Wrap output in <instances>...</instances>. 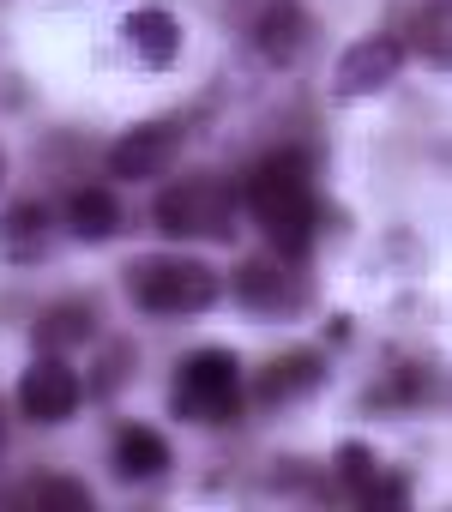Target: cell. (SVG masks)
Segmentation results:
<instances>
[{
	"mask_svg": "<svg viewBox=\"0 0 452 512\" xmlns=\"http://www.w3.org/2000/svg\"><path fill=\"white\" fill-rule=\"evenodd\" d=\"M31 500L37 506H91V488H79V482H67V476H43L37 488H31Z\"/></svg>",
	"mask_w": 452,
	"mask_h": 512,
	"instance_id": "obj_17",
	"label": "cell"
},
{
	"mask_svg": "<svg viewBox=\"0 0 452 512\" xmlns=\"http://www.w3.org/2000/svg\"><path fill=\"white\" fill-rule=\"evenodd\" d=\"M19 410H25L31 422H67V416L79 410V374H73L61 356L31 362L25 380H19Z\"/></svg>",
	"mask_w": 452,
	"mask_h": 512,
	"instance_id": "obj_5",
	"label": "cell"
},
{
	"mask_svg": "<svg viewBox=\"0 0 452 512\" xmlns=\"http://www.w3.org/2000/svg\"><path fill=\"white\" fill-rule=\"evenodd\" d=\"M356 494H362L368 506H404V494H410V488H404V476H386V470L374 464V470H368V482H362Z\"/></svg>",
	"mask_w": 452,
	"mask_h": 512,
	"instance_id": "obj_18",
	"label": "cell"
},
{
	"mask_svg": "<svg viewBox=\"0 0 452 512\" xmlns=\"http://www.w3.org/2000/svg\"><path fill=\"white\" fill-rule=\"evenodd\" d=\"M0 452H7V416H0Z\"/></svg>",
	"mask_w": 452,
	"mask_h": 512,
	"instance_id": "obj_20",
	"label": "cell"
},
{
	"mask_svg": "<svg viewBox=\"0 0 452 512\" xmlns=\"http://www.w3.org/2000/svg\"><path fill=\"white\" fill-rule=\"evenodd\" d=\"M416 49H422L434 67H446V0H434V7L416 19Z\"/></svg>",
	"mask_w": 452,
	"mask_h": 512,
	"instance_id": "obj_16",
	"label": "cell"
},
{
	"mask_svg": "<svg viewBox=\"0 0 452 512\" xmlns=\"http://www.w3.org/2000/svg\"><path fill=\"white\" fill-rule=\"evenodd\" d=\"M43 229H49V211L43 205H13L7 223H0V247H7V260H37Z\"/></svg>",
	"mask_w": 452,
	"mask_h": 512,
	"instance_id": "obj_13",
	"label": "cell"
},
{
	"mask_svg": "<svg viewBox=\"0 0 452 512\" xmlns=\"http://www.w3.org/2000/svg\"><path fill=\"white\" fill-rule=\"evenodd\" d=\"M320 386V356H278L266 374H260V398H290V392H314Z\"/></svg>",
	"mask_w": 452,
	"mask_h": 512,
	"instance_id": "obj_14",
	"label": "cell"
},
{
	"mask_svg": "<svg viewBox=\"0 0 452 512\" xmlns=\"http://www.w3.org/2000/svg\"><path fill=\"white\" fill-rule=\"evenodd\" d=\"M127 296H133V308H145L157 320L205 314L217 302V272L199 266V260H133L127 266Z\"/></svg>",
	"mask_w": 452,
	"mask_h": 512,
	"instance_id": "obj_2",
	"label": "cell"
},
{
	"mask_svg": "<svg viewBox=\"0 0 452 512\" xmlns=\"http://www.w3.org/2000/svg\"><path fill=\"white\" fill-rule=\"evenodd\" d=\"M236 223V205H230V187L217 181H175L157 193V229L163 235H230Z\"/></svg>",
	"mask_w": 452,
	"mask_h": 512,
	"instance_id": "obj_4",
	"label": "cell"
},
{
	"mask_svg": "<svg viewBox=\"0 0 452 512\" xmlns=\"http://www.w3.org/2000/svg\"><path fill=\"white\" fill-rule=\"evenodd\" d=\"M236 296H242V308H254V314H290L296 308V272H284V266H272V260H248L242 272H236Z\"/></svg>",
	"mask_w": 452,
	"mask_h": 512,
	"instance_id": "obj_9",
	"label": "cell"
},
{
	"mask_svg": "<svg viewBox=\"0 0 452 512\" xmlns=\"http://www.w3.org/2000/svg\"><path fill=\"white\" fill-rule=\"evenodd\" d=\"M368 470H374V452H368V446H356V440H350V446H338V476H344L350 488H362V482H368Z\"/></svg>",
	"mask_w": 452,
	"mask_h": 512,
	"instance_id": "obj_19",
	"label": "cell"
},
{
	"mask_svg": "<svg viewBox=\"0 0 452 512\" xmlns=\"http://www.w3.org/2000/svg\"><path fill=\"white\" fill-rule=\"evenodd\" d=\"M67 223H73V235L103 241V235L121 229V205H115V193H103V187H79V193L67 199Z\"/></svg>",
	"mask_w": 452,
	"mask_h": 512,
	"instance_id": "obj_12",
	"label": "cell"
},
{
	"mask_svg": "<svg viewBox=\"0 0 452 512\" xmlns=\"http://www.w3.org/2000/svg\"><path fill=\"white\" fill-rule=\"evenodd\" d=\"M254 43H260L266 61L290 67L308 49V7H302V0H266L260 19H254Z\"/></svg>",
	"mask_w": 452,
	"mask_h": 512,
	"instance_id": "obj_8",
	"label": "cell"
},
{
	"mask_svg": "<svg viewBox=\"0 0 452 512\" xmlns=\"http://www.w3.org/2000/svg\"><path fill=\"white\" fill-rule=\"evenodd\" d=\"M242 362L230 350H193L181 356V374H175V410L187 422H230L242 410Z\"/></svg>",
	"mask_w": 452,
	"mask_h": 512,
	"instance_id": "obj_3",
	"label": "cell"
},
{
	"mask_svg": "<svg viewBox=\"0 0 452 512\" xmlns=\"http://www.w3.org/2000/svg\"><path fill=\"white\" fill-rule=\"evenodd\" d=\"M127 43L139 49V61L169 67L175 49H181V31H175V19H169L163 7H133V13H127Z\"/></svg>",
	"mask_w": 452,
	"mask_h": 512,
	"instance_id": "obj_10",
	"label": "cell"
},
{
	"mask_svg": "<svg viewBox=\"0 0 452 512\" xmlns=\"http://www.w3.org/2000/svg\"><path fill=\"white\" fill-rule=\"evenodd\" d=\"M163 470H169L163 434H151V428H121V440H115V476H121V482H145V476H163Z\"/></svg>",
	"mask_w": 452,
	"mask_h": 512,
	"instance_id": "obj_11",
	"label": "cell"
},
{
	"mask_svg": "<svg viewBox=\"0 0 452 512\" xmlns=\"http://www.w3.org/2000/svg\"><path fill=\"white\" fill-rule=\"evenodd\" d=\"M85 338H91V314H85L79 302H61V308H49V314L37 320V344L55 350V356H61L67 344H85Z\"/></svg>",
	"mask_w": 452,
	"mask_h": 512,
	"instance_id": "obj_15",
	"label": "cell"
},
{
	"mask_svg": "<svg viewBox=\"0 0 452 512\" xmlns=\"http://www.w3.org/2000/svg\"><path fill=\"white\" fill-rule=\"evenodd\" d=\"M175 151H181V133H175L169 121L133 127V133H121V139L109 145V175H121V181H151V175H163V169L175 163Z\"/></svg>",
	"mask_w": 452,
	"mask_h": 512,
	"instance_id": "obj_7",
	"label": "cell"
},
{
	"mask_svg": "<svg viewBox=\"0 0 452 512\" xmlns=\"http://www.w3.org/2000/svg\"><path fill=\"white\" fill-rule=\"evenodd\" d=\"M254 223L266 229V241L278 253H308L314 241V181H308V157L302 151H272L248 169V187H242Z\"/></svg>",
	"mask_w": 452,
	"mask_h": 512,
	"instance_id": "obj_1",
	"label": "cell"
},
{
	"mask_svg": "<svg viewBox=\"0 0 452 512\" xmlns=\"http://www.w3.org/2000/svg\"><path fill=\"white\" fill-rule=\"evenodd\" d=\"M404 67V37H362V43H350L344 55H338V97H368V91H380L392 73Z\"/></svg>",
	"mask_w": 452,
	"mask_h": 512,
	"instance_id": "obj_6",
	"label": "cell"
}]
</instances>
